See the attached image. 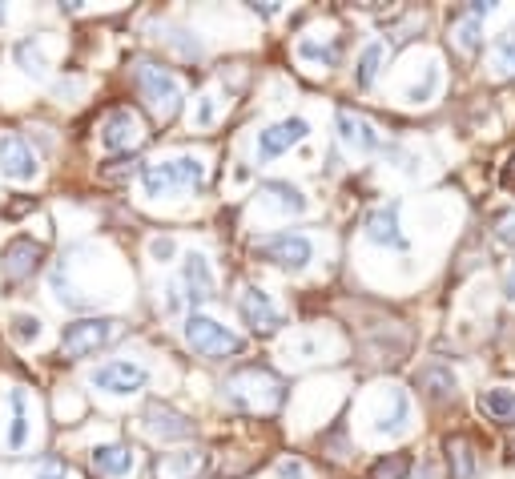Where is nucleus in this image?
Returning a JSON list of instances; mask_svg holds the SVG:
<instances>
[{"label": "nucleus", "instance_id": "1", "mask_svg": "<svg viewBox=\"0 0 515 479\" xmlns=\"http://www.w3.org/2000/svg\"><path fill=\"white\" fill-rule=\"evenodd\" d=\"M222 395H226V403L234 407V411H246V415H270L282 399H286V383L270 371V367H242V371H234L230 379H226V387H222Z\"/></svg>", "mask_w": 515, "mask_h": 479}, {"label": "nucleus", "instance_id": "2", "mask_svg": "<svg viewBox=\"0 0 515 479\" xmlns=\"http://www.w3.org/2000/svg\"><path fill=\"white\" fill-rule=\"evenodd\" d=\"M133 85H137L145 109L153 113V121L169 125V121L182 113V101H186V97H182V81L169 73V69H161V65H153V61H137V65H133Z\"/></svg>", "mask_w": 515, "mask_h": 479}, {"label": "nucleus", "instance_id": "3", "mask_svg": "<svg viewBox=\"0 0 515 479\" xmlns=\"http://www.w3.org/2000/svg\"><path fill=\"white\" fill-rule=\"evenodd\" d=\"M202 182H206V162L194 157V153L149 162L141 170V186H145L149 198H169V194H182V190H198Z\"/></svg>", "mask_w": 515, "mask_h": 479}, {"label": "nucleus", "instance_id": "4", "mask_svg": "<svg viewBox=\"0 0 515 479\" xmlns=\"http://www.w3.org/2000/svg\"><path fill=\"white\" fill-rule=\"evenodd\" d=\"M117 335H121L117 318H81V323H69L61 331V355L65 359H89L93 351H101Z\"/></svg>", "mask_w": 515, "mask_h": 479}, {"label": "nucleus", "instance_id": "5", "mask_svg": "<svg viewBox=\"0 0 515 479\" xmlns=\"http://www.w3.org/2000/svg\"><path fill=\"white\" fill-rule=\"evenodd\" d=\"M254 254H258L262 262L278 266V270L298 274V270H306V266H310V258H314V242H310L306 234H290V230H282V234H270L266 242H258V246H254Z\"/></svg>", "mask_w": 515, "mask_h": 479}, {"label": "nucleus", "instance_id": "6", "mask_svg": "<svg viewBox=\"0 0 515 479\" xmlns=\"http://www.w3.org/2000/svg\"><path fill=\"white\" fill-rule=\"evenodd\" d=\"M186 343L206 359H226V355L242 351V339L234 331H226L222 323H214V318H206V314L186 318Z\"/></svg>", "mask_w": 515, "mask_h": 479}, {"label": "nucleus", "instance_id": "7", "mask_svg": "<svg viewBox=\"0 0 515 479\" xmlns=\"http://www.w3.org/2000/svg\"><path fill=\"white\" fill-rule=\"evenodd\" d=\"M0 174L9 182H33L37 178V153L25 141V133L5 129L0 133Z\"/></svg>", "mask_w": 515, "mask_h": 479}, {"label": "nucleus", "instance_id": "8", "mask_svg": "<svg viewBox=\"0 0 515 479\" xmlns=\"http://www.w3.org/2000/svg\"><path fill=\"white\" fill-rule=\"evenodd\" d=\"M45 262V246L33 238H13L5 250H0V270H5V282H29Z\"/></svg>", "mask_w": 515, "mask_h": 479}, {"label": "nucleus", "instance_id": "9", "mask_svg": "<svg viewBox=\"0 0 515 479\" xmlns=\"http://www.w3.org/2000/svg\"><path fill=\"white\" fill-rule=\"evenodd\" d=\"M89 383H93L97 391H105V395H133V391H141V387L149 383V371H145L141 363H129V359H113V363L97 367Z\"/></svg>", "mask_w": 515, "mask_h": 479}, {"label": "nucleus", "instance_id": "10", "mask_svg": "<svg viewBox=\"0 0 515 479\" xmlns=\"http://www.w3.org/2000/svg\"><path fill=\"white\" fill-rule=\"evenodd\" d=\"M145 141V125H141V117L133 113V109H113L109 117H105V125H101V145L109 149V153H129V149H137Z\"/></svg>", "mask_w": 515, "mask_h": 479}, {"label": "nucleus", "instance_id": "11", "mask_svg": "<svg viewBox=\"0 0 515 479\" xmlns=\"http://www.w3.org/2000/svg\"><path fill=\"white\" fill-rule=\"evenodd\" d=\"M238 310H242L246 327H250L254 335H274V331L282 327V314H278V306L270 302V294H266L262 286H246L242 298H238Z\"/></svg>", "mask_w": 515, "mask_h": 479}, {"label": "nucleus", "instance_id": "12", "mask_svg": "<svg viewBox=\"0 0 515 479\" xmlns=\"http://www.w3.org/2000/svg\"><path fill=\"white\" fill-rule=\"evenodd\" d=\"M371 427H375V435H387V439L407 435L411 431V399H407V391L387 387L383 391V407L371 415Z\"/></svg>", "mask_w": 515, "mask_h": 479}, {"label": "nucleus", "instance_id": "13", "mask_svg": "<svg viewBox=\"0 0 515 479\" xmlns=\"http://www.w3.org/2000/svg\"><path fill=\"white\" fill-rule=\"evenodd\" d=\"M338 137H342V145H347L351 153H379L383 149V137H379V129L367 121V117H359V113H351V109H338Z\"/></svg>", "mask_w": 515, "mask_h": 479}, {"label": "nucleus", "instance_id": "14", "mask_svg": "<svg viewBox=\"0 0 515 479\" xmlns=\"http://www.w3.org/2000/svg\"><path fill=\"white\" fill-rule=\"evenodd\" d=\"M306 133H310V125L302 117H286V121H278V125H270V129L258 133V157H262V162H270V157H278L290 145H298Z\"/></svg>", "mask_w": 515, "mask_h": 479}, {"label": "nucleus", "instance_id": "15", "mask_svg": "<svg viewBox=\"0 0 515 479\" xmlns=\"http://www.w3.org/2000/svg\"><path fill=\"white\" fill-rule=\"evenodd\" d=\"M182 286H186V302L190 306H202V302L214 298L218 282H214V270H210L206 254H186V262H182Z\"/></svg>", "mask_w": 515, "mask_h": 479}, {"label": "nucleus", "instance_id": "16", "mask_svg": "<svg viewBox=\"0 0 515 479\" xmlns=\"http://www.w3.org/2000/svg\"><path fill=\"white\" fill-rule=\"evenodd\" d=\"M5 407H9L5 447H9V451H25V447H29V439H33V423H29V395H25V387H9Z\"/></svg>", "mask_w": 515, "mask_h": 479}, {"label": "nucleus", "instance_id": "17", "mask_svg": "<svg viewBox=\"0 0 515 479\" xmlns=\"http://www.w3.org/2000/svg\"><path fill=\"white\" fill-rule=\"evenodd\" d=\"M363 230H367V238H371L375 246L407 250V238H403V230H399V202H387V206L371 210V218H367Z\"/></svg>", "mask_w": 515, "mask_h": 479}, {"label": "nucleus", "instance_id": "18", "mask_svg": "<svg viewBox=\"0 0 515 479\" xmlns=\"http://www.w3.org/2000/svg\"><path fill=\"white\" fill-rule=\"evenodd\" d=\"M145 431H149L153 439H190V435H194V423H190L182 411H174V407L153 403V407L145 411Z\"/></svg>", "mask_w": 515, "mask_h": 479}, {"label": "nucleus", "instance_id": "19", "mask_svg": "<svg viewBox=\"0 0 515 479\" xmlns=\"http://www.w3.org/2000/svg\"><path fill=\"white\" fill-rule=\"evenodd\" d=\"M451 49H455L463 61H471V57L483 49V21L471 17V13H459V17L451 21Z\"/></svg>", "mask_w": 515, "mask_h": 479}, {"label": "nucleus", "instance_id": "20", "mask_svg": "<svg viewBox=\"0 0 515 479\" xmlns=\"http://www.w3.org/2000/svg\"><path fill=\"white\" fill-rule=\"evenodd\" d=\"M202 467H206L202 451H178V455H157L153 475L157 479H194Z\"/></svg>", "mask_w": 515, "mask_h": 479}, {"label": "nucleus", "instance_id": "21", "mask_svg": "<svg viewBox=\"0 0 515 479\" xmlns=\"http://www.w3.org/2000/svg\"><path fill=\"white\" fill-rule=\"evenodd\" d=\"M93 467L109 479H121L133 471V451L125 443H101V447H93Z\"/></svg>", "mask_w": 515, "mask_h": 479}, {"label": "nucleus", "instance_id": "22", "mask_svg": "<svg viewBox=\"0 0 515 479\" xmlns=\"http://www.w3.org/2000/svg\"><path fill=\"white\" fill-rule=\"evenodd\" d=\"M447 467H451V479H475L479 471V459H475V447L467 435H447Z\"/></svg>", "mask_w": 515, "mask_h": 479}, {"label": "nucleus", "instance_id": "23", "mask_svg": "<svg viewBox=\"0 0 515 479\" xmlns=\"http://www.w3.org/2000/svg\"><path fill=\"white\" fill-rule=\"evenodd\" d=\"M258 198H266L274 210H282V214H306V198H302V190L298 186H290V182H262L258 186Z\"/></svg>", "mask_w": 515, "mask_h": 479}, {"label": "nucleus", "instance_id": "24", "mask_svg": "<svg viewBox=\"0 0 515 479\" xmlns=\"http://www.w3.org/2000/svg\"><path fill=\"white\" fill-rule=\"evenodd\" d=\"M479 411L487 419H515V387H491L479 395Z\"/></svg>", "mask_w": 515, "mask_h": 479}, {"label": "nucleus", "instance_id": "25", "mask_svg": "<svg viewBox=\"0 0 515 479\" xmlns=\"http://www.w3.org/2000/svg\"><path fill=\"white\" fill-rule=\"evenodd\" d=\"M491 69H495L499 81L515 77V33L495 37V45H491Z\"/></svg>", "mask_w": 515, "mask_h": 479}, {"label": "nucleus", "instance_id": "26", "mask_svg": "<svg viewBox=\"0 0 515 479\" xmlns=\"http://www.w3.org/2000/svg\"><path fill=\"white\" fill-rule=\"evenodd\" d=\"M419 387L431 395V399H455V375L447 367H427L419 375Z\"/></svg>", "mask_w": 515, "mask_h": 479}, {"label": "nucleus", "instance_id": "27", "mask_svg": "<svg viewBox=\"0 0 515 479\" xmlns=\"http://www.w3.org/2000/svg\"><path fill=\"white\" fill-rule=\"evenodd\" d=\"M17 65L29 73V77H45V53H41V37H25L17 49Z\"/></svg>", "mask_w": 515, "mask_h": 479}, {"label": "nucleus", "instance_id": "28", "mask_svg": "<svg viewBox=\"0 0 515 479\" xmlns=\"http://www.w3.org/2000/svg\"><path fill=\"white\" fill-rule=\"evenodd\" d=\"M387 61V49L375 41V45H367L363 49V57H359V73H355V85L359 89H371V81L379 77V65Z\"/></svg>", "mask_w": 515, "mask_h": 479}, {"label": "nucleus", "instance_id": "29", "mask_svg": "<svg viewBox=\"0 0 515 479\" xmlns=\"http://www.w3.org/2000/svg\"><path fill=\"white\" fill-rule=\"evenodd\" d=\"M439 85H443V73H439L435 65H427V69H423V81H415V85L407 89V101H411V105H427V101L439 93Z\"/></svg>", "mask_w": 515, "mask_h": 479}, {"label": "nucleus", "instance_id": "30", "mask_svg": "<svg viewBox=\"0 0 515 479\" xmlns=\"http://www.w3.org/2000/svg\"><path fill=\"white\" fill-rule=\"evenodd\" d=\"M407 471H411V459L403 451H395V455H383L371 467V479H407Z\"/></svg>", "mask_w": 515, "mask_h": 479}, {"label": "nucleus", "instance_id": "31", "mask_svg": "<svg viewBox=\"0 0 515 479\" xmlns=\"http://www.w3.org/2000/svg\"><path fill=\"white\" fill-rule=\"evenodd\" d=\"M298 57H302V61H318V65H334V61H338V45H334V41L318 45V41L302 37V41H298Z\"/></svg>", "mask_w": 515, "mask_h": 479}, {"label": "nucleus", "instance_id": "32", "mask_svg": "<svg viewBox=\"0 0 515 479\" xmlns=\"http://www.w3.org/2000/svg\"><path fill=\"white\" fill-rule=\"evenodd\" d=\"M13 339L17 343H37L41 339V318L37 314H13Z\"/></svg>", "mask_w": 515, "mask_h": 479}, {"label": "nucleus", "instance_id": "33", "mask_svg": "<svg viewBox=\"0 0 515 479\" xmlns=\"http://www.w3.org/2000/svg\"><path fill=\"white\" fill-rule=\"evenodd\" d=\"M214 121H218V97L206 93V97L198 101V109H194V125H198V129H210Z\"/></svg>", "mask_w": 515, "mask_h": 479}, {"label": "nucleus", "instance_id": "34", "mask_svg": "<svg viewBox=\"0 0 515 479\" xmlns=\"http://www.w3.org/2000/svg\"><path fill=\"white\" fill-rule=\"evenodd\" d=\"M495 234H499V242L515 246V210H503V214L495 218Z\"/></svg>", "mask_w": 515, "mask_h": 479}, {"label": "nucleus", "instance_id": "35", "mask_svg": "<svg viewBox=\"0 0 515 479\" xmlns=\"http://www.w3.org/2000/svg\"><path fill=\"white\" fill-rule=\"evenodd\" d=\"M278 479H306V467L290 455V459H282V463H278Z\"/></svg>", "mask_w": 515, "mask_h": 479}, {"label": "nucleus", "instance_id": "36", "mask_svg": "<svg viewBox=\"0 0 515 479\" xmlns=\"http://www.w3.org/2000/svg\"><path fill=\"white\" fill-rule=\"evenodd\" d=\"M65 471H69V467H65L61 459H45V463H41V471H37L33 479H65Z\"/></svg>", "mask_w": 515, "mask_h": 479}, {"label": "nucleus", "instance_id": "37", "mask_svg": "<svg viewBox=\"0 0 515 479\" xmlns=\"http://www.w3.org/2000/svg\"><path fill=\"white\" fill-rule=\"evenodd\" d=\"M149 254H153L157 262H165V258H174V238H153V242H149Z\"/></svg>", "mask_w": 515, "mask_h": 479}, {"label": "nucleus", "instance_id": "38", "mask_svg": "<svg viewBox=\"0 0 515 479\" xmlns=\"http://www.w3.org/2000/svg\"><path fill=\"white\" fill-rule=\"evenodd\" d=\"M503 294H507L511 302H515V262H511V266L503 270Z\"/></svg>", "mask_w": 515, "mask_h": 479}, {"label": "nucleus", "instance_id": "39", "mask_svg": "<svg viewBox=\"0 0 515 479\" xmlns=\"http://www.w3.org/2000/svg\"><path fill=\"white\" fill-rule=\"evenodd\" d=\"M0 21H5V9H0Z\"/></svg>", "mask_w": 515, "mask_h": 479}]
</instances>
